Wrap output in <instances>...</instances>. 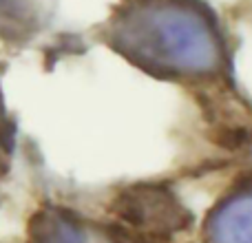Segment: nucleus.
<instances>
[{
    "label": "nucleus",
    "instance_id": "1",
    "mask_svg": "<svg viewBox=\"0 0 252 243\" xmlns=\"http://www.w3.org/2000/svg\"><path fill=\"white\" fill-rule=\"evenodd\" d=\"M124 56L159 75H206L221 64V44L199 11L175 0H146L113 27Z\"/></svg>",
    "mask_w": 252,
    "mask_h": 243
},
{
    "label": "nucleus",
    "instance_id": "2",
    "mask_svg": "<svg viewBox=\"0 0 252 243\" xmlns=\"http://www.w3.org/2000/svg\"><path fill=\"white\" fill-rule=\"evenodd\" d=\"M113 210L124 223L142 232H170L184 230L190 223V213L175 199L173 192L161 186H137L118 197Z\"/></svg>",
    "mask_w": 252,
    "mask_h": 243
},
{
    "label": "nucleus",
    "instance_id": "3",
    "mask_svg": "<svg viewBox=\"0 0 252 243\" xmlns=\"http://www.w3.org/2000/svg\"><path fill=\"white\" fill-rule=\"evenodd\" d=\"M206 243H252V192L230 197L210 213Z\"/></svg>",
    "mask_w": 252,
    "mask_h": 243
},
{
    "label": "nucleus",
    "instance_id": "4",
    "mask_svg": "<svg viewBox=\"0 0 252 243\" xmlns=\"http://www.w3.org/2000/svg\"><path fill=\"white\" fill-rule=\"evenodd\" d=\"M27 243H87V237L69 213L44 208L31 219Z\"/></svg>",
    "mask_w": 252,
    "mask_h": 243
},
{
    "label": "nucleus",
    "instance_id": "5",
    "mask_svg": "<svg viewBox=\"0 0 252 243\" xmlns=\"http://www.w3.org/2000/svg\"><path fill=\"white\" fill-rule=\"evenodd\" d=\"M9 148H11V139H9V128L0 113V173L7 168L9 164Z\"/></svg>",
    "mask_w": 252,
    "mask_h": 243
}]
</instances>
